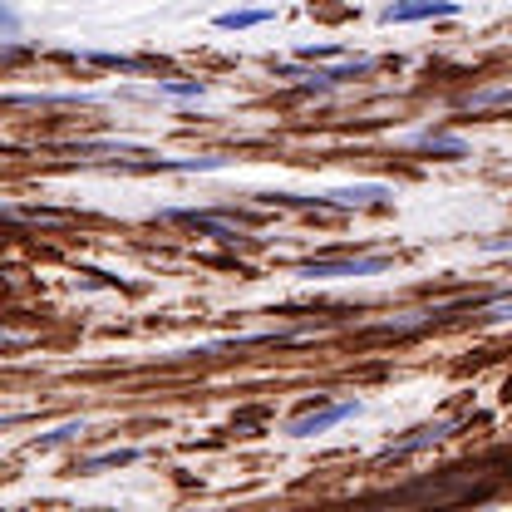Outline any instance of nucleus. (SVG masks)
I'll return each mask as SVG.
<instances>
[{"label": "nucleus", "mask_w": 512, "mask_h": 512, "mask_svg": "<svg viewBox=\"0 0 512 512\" xmlns=\"http://www.w3.org/2000/svg\"><path fill=\"white\" fill-rule=\"evenodd\" d=\"M30 50H20V45H0V64H10V60H25Z\"/></svg>", "instance_id": "14"}, {"label": "nucleus", "mask_w": 512, "mask_h": 512, "mask_svg": "<svg viewBox=\"0 0 512 512\" xmlns=\"http://www.w3.org/2000/svg\"><path fill=\"white\" fill-rule=\"evenodd\" d=\"M498 104H512V84L508 89H488V94H473L468 109H498Z\"/></svg>", "instance_id": "10"}, {"label": "nucleus", "mask_w": 512, "mask_h": 512, "mask_svg": "<svg viewBox=\"0 0 512 512\" xmlns=\"http://www.w3.org/2000/svg\"><path fill=\"white\" fill-rule=\"evenodd\" d=\"M74 434H84V424H64V429H55V434H45L35 448H55V444H64V439H74Z\"/></svg>", "instance_id": "11"}, {"label": "nucleus", "mask_w": 512, "mask_h": 512, "mask_svg": "<svg viewBox=\"0 0 512 512\" xmlns=\"http://www.w3.org/2000/svg\"><path fill=\"white\" fill-rule=\"evenodd\" d=\"M0 35H20V15L0 0Z\"/></svg>", "instance_id": "13"}, {"label": "nucleus", "mask_w": 512, "mask_h": 512, "mask_svg": "<svg viewBox=\"0 0 512 512\" xmlns=\"http://www.w3.org/2000/svg\"><path fill=\"white\" fill-rule=\"evenodd\" d=\"M458 15V0H389L380 10L384 25H419V20H448Z\"/></svg>", "instance_id": "2"}, {"label": "nucleus", "mask_w": 512, "mask_h": 512, "mask_svg": "<svg viewBox=\"0 0 512 512\" xmlns=\"http://www.w3.org/2000/svg\"><path fill=\"white\" fill-rule=\"evenodd\" d=\"M266 20H276V10L271 5H242V10H222L217 15V30H256V25H266Z\"/></svg>", "instance_id": "4"}, {"label": "nucleus", "mask_w": 512, "mask_h": 512, "mask_svg": "<svg viewBox=\"0 0 512 512\" xmlns=\"http://www.w3.org/2000/svg\"><path fill=\"white\" fill-rule=\"evenodd\" d=\"M419 148H424V153H444V158H468V143L453 138V133H424Z\"/></svg>", "instance_id": "6"}, {"label": "nucleus", "mask_w": 512, "mask_h": 512, "mask_svg": "<svg viewBox=\"0 0 512 512\" xmlns=\"http://www.w3.org/2000/svg\"><path fill=\"white\" fill-rule=\"evenodd\" d=\"M119 463H133V453L119 448V453H99V458H84L79 463V473H94V468H119Z\"/></svg>", "instance_id": "9"}, {"label": "nucleus", "mask_w": 512, "mask_h": 512, "mask_svg": "<svg viewBox=\"0 0 512 512\" xmlns=\"http://www.w3.org/2000/svg\"><path fill=\"white\" fill-rule=\"evenodd\" d=\"M384 266H389L384 256H360V261H306L301 276H311V281H340V276H375Z\"/></svg>", "instance_id": "3"}, {"label": "nucleus", "mask_w": 512, "mask_h": 512, "mask_svg": "<svg viewBox=\"0 0 512 512\" xmlns=\"http://www.w3.org/2000/svg\"><path fill=\"white\" fill-rule=\"evenodd\" d=\"M389 202V188L370 183V188H340L330 192V207H384Z\"/></svg>", "instance_id": "5"}, {"label": "nucleus", "mask_w": 512, "mask_h": 512, "mask_svg": "<svg viewBox=\"0 0 512 512\" xmlns=\"http://www.w3.org/2000/svg\"><path fill=\"white\" fill-rule=\"evenodd\" d=\"M360 414V399H340V404H320L311 414H301V419H291V439H316L325 429H335V424H345V419H355Z\"/></svg>", "instance_id": "1"}, {"label": "nucleus", "mask_w": 512, "mask_h": 512, "mask_svg": "<svg viewBox=\"0 0 512 512\" xmlns=\"http://www.w3.org/2000/svg\"><path fill=\"white\" fill-rule=\"evenodd\" d=\"M158 89L173 94V99H202L207 94V79H158Z\"/></svg>", "instance_id": "8"}, {"label": "nucleus", "mask_w": 512, "mask_h": 512, "mask_svg": "<svg viewBox=\"0 0 512 512\" xmlns=\"http://www.w3.org/2000/svg\"><path fill=\"white\" fill-rule=\"evenodd\" d=\"M94 64H104V69H124V74H133L138 69V60H124V55H89Z\"/></svg>", "instance_id": "12"}, {"label": "nucleus", "mask_w": 512, "mask_h": 512, "mask_svg": "<svg viewBox=\"0 0 512 512\" xmlns=\"http://www.w3.org/2000/svg\"><path fill=\"white\" fill-rule=\"evenodd\" d=\"M444 434H453V424H434V429H419L414 439H399V444H389V458H394V453L404 458V453H414V448H429V444H439Z\"/></svg>", "instance_id": "7"}]
</instances>
